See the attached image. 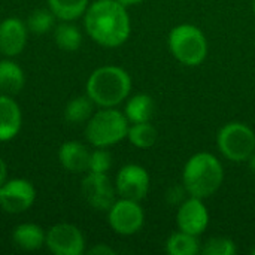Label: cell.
Here are the masks:
<instances>
[{"label": "cell", "mask_w": 255, "mask_h": 255, "mask_svg": "<svg viewBox=\"0 0 255 255\" xmlns=\"http://www.w3.org/2000/svg\"><path fill=\"white\" fill-rule=\"evenodd\" d=\"M84 27L88 36L105 48H118L127 42L131 22L127 7L118 0H96L84 13Z\"/></svg>", "instance_id": "obj_1"}, {"label": "cell", "mask_w": 255, "mask_h": 255, "mask_svg": "<svg viewBox=\"0 0 255 255\" xmlns=\"http://www.w3.org/2000/svg\"><path fill=\"white\" fill-rule=\"evenodd\" d=\"M85 91L96 106L117 108L131 91V76L120 66H100L88 76Z\"/></svg>", "instance_id": "obj_2"}, {"label": "cell", "mask_w": 255, "mask_h": 255, "mask_svg": "<svg viewBox=\"0 0 255 255\" xmlns=\"http://www.w3.org/2000/svg\"><path fill=\"white\" fill-rule=\"evenodd\" d=\"M224 169L220 160L211 152H197L191 155L182 170V185L188 196L208 199L223 185Z\"/></svg>", "instance_id": "obj_3"}, {"label": "cell", "mask_w": 255, "mask_h": 255, "mask_svg": "<svg viewBox=\"0 0 255 255\" xmlns=\"http://www.w3.org/2000/svg\"><path fill=\"white\" fill-rule=\"evenodd\" d=\"M128 120L115 108H100L85 123V137L94 148H109L127 137Z\"/></svg>", "instance_id": "obj_4"}, {"label": "cell", "mask_w": 255, "mask_h": 255, "mask_svg": "<svg viewBox=\"0 0 255 255\" xmlns=\"http://www.w3.org/2000/svg\"><path fill=\"white\" fill-rule=\"evenodd\" d=\"M169 51L172 55L188 67L202 64L208 55V39L194 24H179L169 33Z\"/></svg>", "instance_id": "obj_5"}, {"label": "cell", "mask_w": 255, "mask_h": 255, "mask_svg": "<svg viewBox=\"0 0 255 255\" xmlns=\"http://www.w3.org/2000/svg\"><path fill=\"white\" fill-rule=\"evenodd\" d=\"M217 146L223 157L233 163H244L255 152L254 130L241 121L224 124L217 134Z\"/></svg>", "instance_id": "obj_6"}, {"label": "cell", "mask_w": 255, "mask_h": 255, "mask_svg": "<svg viewBox=\"0 0 255 255\" xmlns=\"http://www.w3.org/2000/svg\"><path fill=\"white\" fill-rule=\"evenodd\" d=\"M108 223L117 235L133 236L143 227L145 212L139 202L120 197L108 211Z\"/></svg>", "instance_id": "obj_7"}, {"label": "cell", "mask_w": 255, "mask_h": 255, "mask_svg": "<svg viewBox=\"0 0 255 255\" xmlns=\"http://www.w3.org/2000/svg\"><path fill=\"white\" fill-rule=\"evenodd\" d=\"M81 194L93 209L102 212H108L117 200L115 184L106 173L88 172L81 181Z\"/></svg>", "instance_id": "obj_8"}, {"label": "cell", "mask_w": 255, "mask_h": 255, "mask_svg": "<svg viewBox=\"0 0 255 255\" xmlns=\"http://www.w3.org/2000/svg\"><path fill=\"white\" fill-rule=\"evenodd\" d=\"M36 202L34 185L24 178L6 179L0 187V208L7 214H22Z\"/></svg>", "instance_id": "obj_9"}, {"label": "cell", "mask_w": 255, "mask_h": 255, "mask_svg": "<svg viewBox=\"0 0 255 255\" xmlns=\"http://www.w3.org/2000/svg\"><path fill=\"white\" fill-rule=\"evenodd\" d=\"M46 248L54 255H82L85 238L82 232L69 223H58L46 232Z\"/></svg>", "instance_id": "obj_10"}, {"label": "cell", "mask_w": 255, "mask_h": 255, "mask_svg": "<svg viewBox=\"0 0 255 255\" xmlns=\"http://www.w3.org/2000/svg\"><path fill=\"white\" fill-rule=\"evenodd\" d=\"M149 173L139 164H126L115 178L117 194L123 199L140 202L149 191Z\"/></svg>", "instance_id": "obj_11"}, {"label": "cell", "mask_w": 255, "mask_h": 255, "mask_svg": "<svg viewBox=\"0 0 255 255\" xmlns=\"http://www.w3.org/2000/svg\"><path fill=\"white\" fill-rule=\"evenodd\" d=\"M176 224L181 232L193 236H200L206 232L209 226V212L203 203V199L188 197L185 199L176 214Z\"/></svg>", "instance_id": "obj_12"}, {"label": "cell", "mask_w": 255, "mask_h": 255, "mask_svg": "<svg viewBox=\"0 0 255 255\" xmlns=\"http://www.w3.org/2000/svg\"><path fill=\"white\" fill-rule=\"evenodd\" d=\"M27 36L28 28L22 19L16 16L4 18L0 22V52L9 58L19 55L27 45Z\"/></svg>", "instance_id": "obj_13"}, {"label": "cell", "mask_w": 255, "mask_h": 255, "mask_svg": "<svg viewBox=\"0 0 255 255\" xmlns=\"http://www.w3.org/2000/svg\"><path fill=\"white\" fill-rule=\"evenodd\" d=\"M22 128V112L13 96L0 93V142H9Z\"/></svg>", "instance_id": "obj_14"}, {"label": "cell", "mask_w": 255, "mask_h": 255, "mask_svg": "<svg viewBox=\"0 0 255 255\" xmlns=\"http://www.w3.org/2000/svg\"><path fill=\"white\" fill-rule=\"evenodd\" d=\"M90 154L91 152L84 143L78 140H67L58 148V161L64 170L70 173H82L88 172Z\"/></svg>", "instance_id": "obj_15"}, {"label": "cell", "mask_w": 255, "mask_h": 255, "mask_svg": "<svg viewBox=\"0 0 255 255\" xmlns=\"http://www.w3.org/2000/svg\"><path fill=\"white\" fill-rule=\"evenodd\" d=\"M12 241L22 251H37L45 247L46 232L34 223H22L13 229Z\"/></svg>", "instance_id": "obj_16"}, {"label": "cell", "mask_w": 255, "mask_h": 255, "mask_svg": "<svg viewBox=\"0 0 255 255\" xmlns=\"http://www.w3.org/2000/svg\"><path fill=\"white\" fill-rule=\"evenodd\" d=\"M25 85V73L22 67L12 58L0 60V93L15 96L21 93Z\"/></svg>", "instance_id": "obj_17"}, {"label": "cell", "mask_w": 255, "mask_h": 255, "mask_svg": "<svg viewBox=\"0 0 255 255\" xmlns=\"http://www.w3.org/2000/svg\"><path fill=\"white\" fill-rule=\"evenodd\" d=\"M154 112H155L154 99L148 94H143V93L130 97L126 103V108H124V115L130 124L151 121Z\"/></svg>", "instance_id": "obj_18"}, {"label": "cell", "mask_w": 255, "mask_h": 255, "mask_svg": "<svg viewBox=\"0 0 255 255\" xmlns=\"http://www.w3.org/2000/svg\"><path fill=\"white\" fill-rule=\"evenodd\" d=\"M164 251L169 255H196L200 254L202 245L197 236L179 230L167 238Z\"/></svg>", "instance_id": "obj_19"}, {"label": "cell", "mask_w": 255, "mask_h": 255, "mask_svg": "<svg viewBox=\"0 0 255 255\" xmlns=\"http://www.w3.org/2000/svg\"><path fill=\"white\" fill-rule=\"evenodd\" d=\"M94 102L85 96H76L64 108V120L69 124H85L94 114Z\"/></svg>", "instance_id": "obj_20"}, {"label": "cell", "mask_w": 255, "mask_h": 255, "mask_svg": "<svg viewBox=\"0 0 255 255\" xmlns=\"http://www.w3.org/2000/svg\"><path fill=\"white\" fill-rule=\"evenodd\" d=\"M54 40L60 49L73 52L82 45V33L75 24H72V21H63L54 27Z\"/></svg>", "instance_id": "obj_21"}, {"label": "cell", "mask_w": 255, "mask_h": 255, "mask_svg": "<svg viewBox=\"0 0 255 255\" xmlns=\"http://www.w3.org/2000/svg\"><path fill=\"white\" fill-rule=\"evenodd\" d=\"M90 0H48V7L61 21H75L84 16Z\"/></svg>", "instance_id": "obj_22"}, {"label": "cell", "mask_w": 255, "mask_h": 255, "mask_svg": "<svg viewBox=\"0 0 255 255\" xmlns=\"http://www.w3.org/2000/svg\"><path fill=\"white\" fill-rule=\"evenodd\" d=\"M127 139L133 146H136L139 149H148L155 145V142L158 139V131L149 121L134 123V124L128 126Z\"/></svg>", "instance_id": "obj_23"}, {"label": "cell", "mask_w": 255, "mask_h": 255, "mask_svg": "<svg viewBox=\"0 0 255 255\" xmlns=\"http://www.w3.org/2000/svg\"><path fill=\"white\" fill-rule=\"evenodd\" d=\"M55 15L48 9H36L27 18V28L33 34H46L55 27Z\"/></svg>", "instance_id": "obj_24"}, {"label": "cell", "mask_w": 255, "mask_h": 255, "mask_svg": "<svg viewBox=\"0 0 255 255\" xmlns=\"http://www.w3.org/2000/svg\"><path fill=\"white\" fill-rule=\"evenodd\" d=\"M236 253H238L236 244L232 239L223 236H215L208 239L200 251V254L203 255H235Z\"/></svg>", "instance_id": "obj_25"}, {"label": "cell", "mask_w": 255, "mask_h": 255, "mask_svg": "<svg viewBox=\"0 0 255 255\" xmlns=\"http://www.w3.org/2000/svg\"><path fill=\"white\" fill-rule=\"evenodd\" d=\"M111 167H112V155L106 148H96L90 154L88 172L108 173Z\"/></svg>", "instance_id": "obj_26"}, {"label": "cell", "mask_w": 255, "mask_h": 255, "mask_svg": "<svg viewBox=\"0 0 255 255\" xmlns=\"http://www.w3.org/2000/svg\"><path fill=\"white\" fill-rule=\"evenodd\" d=\"M185 194L188 193L184 185H175L169 188V191L166 193V200L169 205H181L185 200Z\"/></svg>", "instance_id": "obj_27"}, {"label": "cell", "mask_w": 255, "mask_h": 255, "mask_svg": "<svg viewBox=\"0 0 255 255\" xmlns=\"http://www.w3.org/2000/svg\"><path fill=\"white\" fill-rule=\"evenodd\" d=\"M90 255H115V250H112L109 245L106 244H97L93 248L88 250Z\"/></svg>", "instance_id": "obj_28"}, {"label": "cell", "mask_w": 255, "mask_h": 255, "mask_svg": "<svg viewBox=\"0 0 255 255\" xmlns=\"http://www.w3.org/2000/svg\"><path fill=\"white\" fill-rule=\"evenodd\" d=\"M6 179H7V166L4 160L0 157V187L6 182Z\"/></svg>", "instance_id": "obj_29"}, {"label": "cell", "mask_w": 255, "mask_h": 255, "mask_svg": "<svg viewBox=\"0 0 255 255\" xmlns=\"http://www.w3.org/2000/svg\"><path fill=\"white\" fill-rule=\"evenodd\" d=\"M123 6H126V7H130V6H134V4H139V3H142L143 0H118Z\"/></svg>", "instance_id": "obj_30"}, {"label": "cell", "mask_w": 255, "mask_h": 255, "mask_svg": "<svg viewBox=\"0 0 255 255\" xmlns=\"http://www.w3.org/2000/svg\"><path fill=\"white\" fill-rule=\"evenodd\" d=\"M248 167H250L251 173L255 176V152L248 158Z\"/></svg>", "instance_id": "obj_31"}, {"label": "cell", "mask_w": 255, "mask_h": 255, "mask_svg": "<svg viewBox=\"0 0 255 255\" xmlns=\"http://www.w3.org/2000/svg\"><path fill=\"white\" fill-rule=\"evenodd\" d=\"M253 12H254L255 15V0H253Z\"/></svg>", "instance_id": "obj_32"}, {"label": "cell", "mask_w": 255, "mask_h": 255, "mask_svg": "<svg viewBox=\"0 0 255 255\" xmlns=\"http://www.w3.org/2000/svg\"><path fill=\"white\" fill-rule=\"evenodd\" d=\"M251 254L255 255V248H253V250H251Z\"/></svg>", "instance_id": "obj_33"}]
</instances>
